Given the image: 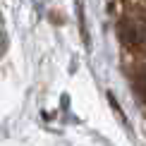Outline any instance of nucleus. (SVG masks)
Returning <instances> with one entry per match:
<instances>
[{
    "mask_svg": "<svg viewBox=\"0 0 146 146\" xmlns=\"http://www.w3.org/2000/svg\"><path fill=\"white\" fill-rule=\"evenodd\" d=\"M120 38L129 50L146 55V19L134 15H127L125 19H120Z\"/></svg>",
    "mask_w": 146,
    "mask_h": 146,
    "instance_id": "1",
    "label": "nucleus"
}]
</instances>
